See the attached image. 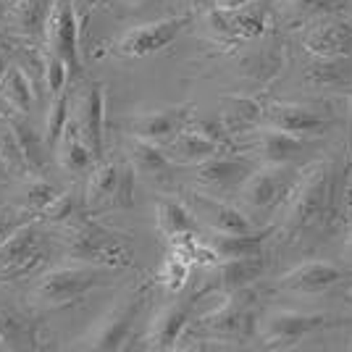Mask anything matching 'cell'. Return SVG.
I'll return each instance as SVG.
<instances>
[{"label":"cell","mask_w":352,"mask_h":352,"mask_svg":"<svg viewBox=\"0 0 352 352\" xmlns=\"http://www.w3.org/2000/svg\"><path fill=\"white\" fill-rule=\"evenodd\" d=\"M192 321V302H168L166 308L155 313V318L150 323L147 331V342L153 350H176L179 342L184 337L187 326Z\"/></svg>","instance_id":"ffe728a7"},{"label":"cell","mask_w":352,"mask_h":352,"mask_svg":"<svg viewBox=\"0 0 352 352\" xmlns=\"http://www.w3.org/2000/svg\"><path fill=\"white\" fill-rule=\"evenodd\" d=\"M82 210V197L76 192H58V197L40 213L43 223H72Z\"/></svg>","instance_id":"74e56055"},{"label":"cell","mask_w":352,"mask_h":352,"mask_svg":"<svg viewBox=\"0 0 352 352\" xmlns=\"http://www.w3.org/2000/svg\"><path fill=\"white\" fill-rule=\"evenodd\" d=\"M118 268L100 263H85L74 261L56 268H47L40 274V279L32 289V300L43 308H66L72 302H79L85 294H89L98 287H105L108 281L116 276Z\"/></svg>","instance_id":"7a4b0ae2"},{"label":"cell","mask_w":352,"mask_h":352,"mask_svg":"<svg viewBox=\"0 0 352 352\" xmlns=\"http://www.w3.org/2000/svg\"><path fill=\"white\" fill-rule=\"evenodd\" d=\"M56 161H58V166L66 174H74V176L87 174V171L95 168L98 155L92 153V147L85 140V134H82V129H79V124H76L74 116L69 121V126L63 129V134H60L58 145H56Z\"/></svg>","instance_id":"44dd1931"},{"label":"cell","mask_w":352,"mask_h":352,"mask_svg":"<svg viewBox=\"0 0 352 352\" xmlns=\"http://www.w3.org/2000/svg\"><path fill=\"white\" fill-rule=\"evenodd\" d=\"M134 187H137V168L134 163L126 158L121 163V179H118V190L113 197V206L116 208H132L134 206Z\"/></svg>","instance_id":"ab89813d"},{"label":"cell","mask_w":352,"mask_h":352,"mask_svg":"<svg viewBox=\"0 0 352 352\" xmlns=\"http://www.w3.org/2000/svg\"><path fill=\"white\" fill-rule=\"evenodd\" d=\"M0 347H3V331H0Z\"/></svg>","instance_id":"c3c4849f"},{"label":"cell","mask_w":352,"mask_h":352,"mask_svg":"<svg viewBox=\"0 0 352 352\" xmlns=\"http://www.w3.org/2000/svg\"><path fill=\"white\" fill-rule=\"evenodd\" d=\"M45 47L58 53L72 66V72L82 69L79 60V11L74 0H50V11L45 21Z\"/></svg>","instance_id":"8fae6325"},{"label":"cell","mask_w":352,"mask_h":352,"mask_svg":"<svg viewBox=\"0 0 352 352\" xmlns=\"http://www.w3.org/2000/svg\"><path fill=\"white\" fill-rule=\"evenodd\" d=\"M6 176H8V168H6V166H3V161H0V182H3Z\"/></svg>","instance_id":"bcb514c9"},{"label":"cell","mask_w":352,"mask_h":352,"mask_svg":"<svg viewBox=\"0 0 352 352\" xmlns=\"http://www.w3.org/2000/svg\"><path fill=\"white\" fill-rule=\"evenodd\" d=\"M43 265V232L27 221L0 245V279H27Z\"/></svg>","instance_id":"ba28073f"},{"label":"cell","mask_w":352,"mask_h":352,"mask_svg":"<svg viewBox=\"0 0 352 352\" xmlns=\"http://www.w3.org/2000/svg\"><path fill=\"white\" fill-rule=\"evenodd\" d=\"M166 150H168V155H171L174 163H195L197 166V163L223 153L226 145L219 142V140H213V137H208L206 132H200L195 124H190V126H184L182 132L176 134Z\"/></svg>","instance_id":"7402d4cb"},{"label":"cell","mask_w":352,"mask_h":352,"mask_svg":"<svg viewBox=\"0 0 352 352\" xmlns=\"http://www.w3.org/2000/svg\"><path fill=\"white\" fill-rule=\"evenodd\" d=\"M226 124L229 129H242V126H252L258 121H263V108L252 98H226Z\"/></svg>","instance_id":"d590c367"},{"label":"cell","mask_w":352,"mask_h":352,"mask_svg":"<svg viewBox=\"0 0 352 352\" xmlns=\"http://www.w3.org/2000/svg\"><path fill=\"white\" fill-rule=\"evenodd\" d=\"M268 261L265 255H245V258H223L219 265L210 268L208 289H216L221 294H234L248 289L263 279Z\"/></svg>","instance_id":"9a60e30c"},{"label":"cell","mask_w":352,"mask_h":352,"mask_svg":"<svg viewBox=\"0 0 352 352\" xmlns=\"http://www.w3.org/2000/svg\"><path fill=\"white\" fill-rule=\"evenodd\" d=\"M344 0H287V11L297 21L305 19H323V16L334 14L342 8Z\"/></svg>","instance_id":"f35d334b"},{"label":"cell","mask_w":352,"mask_h":352,"mask_svg":"<svg viewBox=\"0 0 352 352\" xmlns=\"http://www.w3.org/2000/svg\"><path fill=\"white\" fill-rule=\"evenodd\" d=\"M300 176V168H294L292 163H265L263 168H255L239 187V203L245 206L242 210L248 216L281 213Z\"/></svg>","instance_id":"277c9868"},{"label":"cell","mask_w":352,"mask_h":352,"mask_svg":"<svg viewBox=\"0 0 352 352\" xmlns=\"http://www.w3.org/2000/svg\"><path fill=\"white\" fill-rule=\"evenodd\" d=\"M344 250H347V255H350V258H352V234L347 236V248H344Z\"/></svg>","instance_id":"7dc6e473"},{"label":"cell","mask_w":352,"mask_h":352,"mask_svg":"<svg viewBox=\"0 0 352 352\" xmlns=\"http://www.w3.org/2000/svg\"><path fill=\"white\" fill-rule=\"evenodd\" d=\"M0 161L14 176H30V163L24 158V150L19 145V137L8 116H0Z\"/></svg>","instance_id":"4dcf8cb0"},{"label":"cell","mask_w":352,"mask_h":352,"mask_svg":"<svg viewBox=\"0 0 352 352\" xmlns=\"http://www.w3.org/2000/svg\"><path fill=\"white\" fill-rule=\"evenodd\" d=\"M352 63L350 58H313L308 66V76L310 85L321 89H339L352 85Z\"/></svg>","instance_id":"f1b7e54d"},{"label":"cell","mask_w":352,"mask_h":352,"mask_svg":"<svg viewBox=\"0 0 352 352\" xmlns=\"http://www.w3.org/2000/svg\"><path fill=\"white\" fill-rule=\"evenodd\" d=\"M203 326L219 339L245 342L252 334H258V316L248 300H242V292H234L229 294V300L221 308L208 313L203 318Z\"/></svg>","instance_id":"4fadbf2b"},{"label":"cell","mask_w":352,"mask_h":352,"mask_svg":"<svg viewBox=\"0 0 352 352\" xmlns=\"http://www.w3.org/2000/svg\"><path fill=\"white\" fill-rule=\"evenodd\" d=\"M69 255L74 261L111 265L118 271L132 265V250L126 245V239L105 229L98 221H82L74 226L72 239H69Z\"/></svg>","instance_id":"8992f818"},{"label":"cell","mask_w":352,"mask_h":352,"mask_svg":"<svg viewBox=\"0 0 352 352\" xmlns=\"http://www.w3.org/2000/svg\"><path fill=\"white\" fill-rule=\"evenodd\" d=\"M150 292H153V284L145 281L140 287H134L129 292L118 300L113 308L105 313L100 321L89 329L82 339H76V350H124L126 342L132 337L134 323L140 318V313L145 310L147 300H150Z\"/></svg>","instance_id":"3957f363"},{"label":"cell","mask_w":352,"mask_h":352,"mask_svg":"<svg viewBox=\"0 0 352 352\" xmlns=\"http://www.w3.org/2000/svg\"><path fill=\"white\" fill-rule=\"evenodd\" d=\"M155 221L161 234L168 239L182 232H197V216L192 213V208L182 200H171V197H161L155 206Z\"/></svg>","instance_id":"4316f807"},{"label":"cell","mask_w":352,"mask_h":352,"mask_svg":"<svg viewBox=\"0 0 352 352\" xmlns=\"http://www.w3.org/2000/svg\"><path fill=\"white\" fill-rule=\"evenodd\" d=\"M69 105H72L69 92H60L56 98H50L47 118H45V142H47V147L58 145L60 134L69 126V121H72V116H74L72 111H69Z\"/></svg>","instance_id":"836d02e7"},{"label":"cell","mask_w":352,"mask_h":352,"mask_svg":"<svg viewBox=\"0 0 352 352\" xmlns=\"http://www.w3.org/2000/svg\"><path fill=\"white\" fill-rule=\"evenodd\" d=\"M190 14H179L150 21V24L132 27V30H126L118 37V53L126 56V58H147V56L163 53L168 45L176 43V37L182 32L190 27Z\"/></svg>","instance_id":"9c48e42d"},{"label":"cell","mask_w":352,"mask_h":352,"mask_svg":"<svg viewBox=\"0 0 352 352\" xmlns=\"http://www.w3.org/2000/svg\"><path fill=\"white\" fill-rule=\"evenodd\" d=\"M337 318L326 313H308V310H271L263 321H258V339L268 350H294L305 339L321 334L337 326Z\"/></svg>","instance_id":"5b68a950"},{"label":"cell","mask_w":352,"mask_h":352,"mask_svg":"<svg viewBox=\"0 0 352 352\" xmlns=\"http://www.w3.org/2000/svg\"><path fill=\"white\" fill-rule=\"evenodd\" d=\"M74 6H76L79 16H85L89 8H95V6H98V0H74Z\"/></svg>","instance_id":"b9f144b4"},{"label":"cell","mask_w":352,"mask_h":352,"mask_svg":"<svg viewBox=\"0 0 352 352\" xmlns=\"http://www.w3.org/2000/svg\"><path fill=\"white\" fill-rule=\"evenodd\" d=\"M121 3H124V6H129V8H137V6H142L145 0H121Z\"/></svg>","instance_id":"f6af8a7d"},{"label":"cell","mask_w":352,"mask_h":352,"mask_svg":"<svg viewBox=\"0 0 352 352\" xmlns=\"http://www.w3.org/2000/svg\"><path fill=\"white\" fill-rule=\"evenodd\" d=\"M279 226H268V229H252V232H242V234H213L208 242L216 248V252L223 258H245V255H261L263 252L265 239L276 234Z\"/></svg>","instance_id":"cb8c5ba5"},{"label":"cell","mask_w":352,"mask_h":352,"mask_svg":"<svg viewBox=\"0 0 352 352\" xmlns=\"http://www.w3.org/2000/svg\"><path fill=\"white\" fill-rule=\"evenodd\" d=\"M11 124L16 129V137H19V145L24 150V158L30 163L32 174H43L45 166H47V153H45V137H40V132L32 126L30 121L24 118V113H16V116H8Z\"/></svg>","instance_id":"f546056e"},{"label":"cell","mask_w":352,"mask_h":352,"mask_svg":"<svg viewBox=\"0 0 352 352\" xmlns=\"http://www.w3.org/2000/svg\"><path fill=\"white\" fill-rule=\"evenodd\" d=\"M69 79H72V66L60 58L58 53L53 50H45V92L50 98H56L60 92H66L69 87Z\"/></svg>","instance_id":"8d00e7d4"},{"label":"cell","mask_w":352,"mask_h":352,"mask_svg":"<svg viewBox=\"0 0 352 352\" xmlns=\"http://www.w3.org/2000/svg\"><path fill=\"white\" fill-rule=\"evenodd\" d=\"M24 179L27 182L19 192V208L27 213H37V219H40V213L58 197V190L47 179H43V174H30Z\"/></svg>","instance_id":"1f68e13d"},{"label":"cell","mask_w":352,"mask_h":352,"mask_svg":"<svg viewBox=\"0 0 352 352\" xmlns=\"http://www.w3.org/2000/svg\"><path fill=\"white\" fill-rule=\"evenodd\" d=\"M208 24L226 40H258L268 30V3L226 0L208 14Z\"/></svg>","instance_id":"52a82bcc"},{"label":"cell","mask_w":352,"mask_h":352,"mask_svg":"<svg viewBox=\"0 0 352 352\" xmlns=\"http://www.w3.org/2000/svg\"><path fill=\"white\" fill-rule=\"evenodd\" d=\"M302 47L313 58H350L352 21H347V19H323L302 34Z\"/></svg>","instance_id":"2e32d148"},{"label":"cell","mask_w":352,"mask_h":352,"mask_svg":"<svg viewBox=\"0 0 352 352\" xmlns=\"http://www.w3.org/2000/svg\"><path fill=\"white\" fill-rule=\"evenodd\" d=\"M0 192H3V190H0Z\"/></svg>","instance_id":"f907efd6"},{"label":"cell","mask_w":352,"mask_h":352,"mask_svg":"<svg viewBox=\"0 0 352 352\" xmlns=\"http://www.w3.org/2000/svg\"><path fill=\"white\" fill-rule=\"evenodd\" d=\"M50 11V0H21L11 8L19 32L24 34H45V21Z\"/></svg>","instance_id":"d6a6232c"},{"label":"cell","mask_w":352,"mask_h":352,"mask_svg":"<svg viewBox=\"0 0 352 352\" xmlns=\"http://www.w3.org/2000/svg\"><path fill=\"white\" fill-rule=\"evenodd\" d=\"M263 124L281 132L297 134L302 140L321 137L334 126L331 113H326L321 105L305 103H268L263 108Z\"/></svg>","instance_id":"30bf717a"},{"label":"cell","mask_w":352,"mask_h":352,"mask_svg":"<svg viewBox=\"0 0 352 352\" xmlns=\"http://www.w3.org/2000/svg\"><path fill=\"white\" fill-rule=\"evenodd\" d=\"M8 66H11V63H8V58L0 53V82H3V76H6V72H8Z\"/></svg>","instance_id":"7bdbcfd3"},{"label":"cell","mask_w":352,"mask_h":352,"mask_svg":"<svg viewBox=\"0 0 352 352\" xmlns=\"http://www.w3.org/2000/svg\"><path fill=\"white\" fill-rule=\"evenodd\" d=\"M27 221H32V213L21 210V208L19 210H0V245L14 234L19 226H24Z\"/></svg>","instance_id":"60d3db41"},{"label":"cell","mask_w":352,"mask_h":352,"mask_svg":"<svg viewBox=\"0 0 352 352\" xmlns=\"http://www.w3.org/2000/svg\"><path fill=\"white\" fill-rule=\"evenodd\" d=\"M190 271H192L190 261H184L176 252H168L161 265V271H158V284L166 287V292L179 294L187 287V281H190Z\"/></svg>","instance_id":"e575fe53"},{"label":"cell","mask_w":352,"mask_h":352,"mask_svg":"<svg viewBox=\"0 0 352 352\" xmlns=\"http://www.w3.org/2000/svg\"><path fill=\"white\" fill-rule=\"evenodd\" d=\"M344 279H347V271L334 261H305L294 265L292 271H287L276 287L281 292L316 297V294L331 292Z\"/></svg>","instance_id":"7c38bea8"},{"label":"cell","mask_w":352,"mask_h":352,"mask_svg":"<svg viewBox=\"0 0 352 352\" xmlns=\"http://www.w3.org/2000/svg\"><path fill=\"white\" fill-rule=\"evenodd\" d=\"M16 3H21V0H0V8H8V11H11Z\"/></svg>","instance_id":"ee69618b"},{"label":"cell","mask_w":352,"mask_h":352,"mask_svg":"<svg viewBox=\"0 0 352 352\" xmlns=\"http://www.w3.org/2000/svg\"><path fill=\"white\" fill-rule=\"evenodd\" d=\"M118 179H121V163L116 161H100L92 174H89V184L87 192H85V206L98 208L103 203H113L118 190Z\"/></svg>","instance_id":"83f0119b"},{"label":"cell","mask_w":352,"mask_h":352,"mask_svg":"<svg viewBox=\"0 0 352 352\" xmlns=\"http://www.w3.org/2000/svg\"><path fill=\"white\" fill-rule=\"evenodd\" d=\"M74 118L89 142L92 153L100 158L105 145V87L100 82H89L76 95V111Z\"/></svg>","instance_id":"e0dca14e"},{"label":"cell","mask_w":352,"mask_h":352,"mask_svg":"<svg viewBox=\"0 0 352 352\" xmlns=\"http://www.w3.org/2000/svg\"><path fill=\"white\" fill-rule=\"evenodd\" d=\"M187 206L192 208L197 221H203L213 234H242V232L255 229L242 208L223 203V200L213 197V195H206V192H190L187 195Z\"/></svg>","instance_id":"5bb4252c"},{"label":"cell","mask_w":352,"mask_h":352,"mask_svg":"<svg viewBox=\"0 0 352 352\" xmlns=\"http://www.w3.org/2000/svg\"><path fill=\"white\" fill-rule=\"evenodd\" d=\"M255 150L261 153L263 163H294L308 150V140L274 126H263L255 137Z\"/></svg>","instance_id":"603a6c76"},{"label":"cell","mask_w":352,"mask_h":352,"mask_svg":"<svg viewBox=\"0 0 352 352\" xmlns=\"http://www.w3.org/2000/svg\"><path fill=\"white\" fill-rule=\"evenodd\" d=\"M129 161L134 163V168H137V174L142 176H166L171 171V155H168V150H163L158 142H153V140H142V137H132L129 140Z\"/></svg>","instance_id":"d4e9b609"},{"label":"cell","mask_w":352,"mask_h":352,"mask_svg":"<svg viewBox=\"0 0 352 352\" xmlns=\"http://www.w3.org/2000/svg\"><path fill=\"white\" fill-rule=\"evenodd\" d=\"M252 171H255V166L248 158H234V155L219 153V155H213L208 161L197 163V182L219 192L239 190Z\"/></svg>","instance_id":"d6986e66"},{"label":"cell","mask_w":352,"mask_h":352,"mask_svg":"<svg viewBox=\"0 0 352 352\" xmlns=\"http://www.w3.org/2000/svg\"><path fill=\"white\" fill-rule=\"evenodd\" d=\"M34 82L30 79V74L24 72V66L21 63H14V66H8V72L3 76V82H0V95H3V100L14 108L16 113H30L32 105H34Z\"/></svg>","instance_id":"484cf974"},{"label":"cell","mask_w":352,"mask_h":352,"mask_svg":"<svg viewBox=\"0 0 352 352\" xmlns=\"http://www.w3.org/2000/svg\"><path fill=\"white\" fill-rule=\"evenodd\" d=\"M192 108L190 105H174V108H163V111H150L140 113L126 121L132 137L153 140V142H171L176 134L184 126H190Z\"/></svg>","instance_id":"ac0fdd59"},{"label":"cell","mask_w":352,"mask_h":352,"mask_svg":"<svg viewBox=\"0 0 352 352\" xmlns=\"http://www.w3.org/2000/svg\"><path fill=\"white\" fill-rule=\"evenodd\" d=\"M337 192V168L331 161L313 163L300 182L294 184L292 195L281 208V223L279 232L289 236H302L321 226L331 213Z\"/></svg>","instance_id":"6da1fadb"},{"label":"cell","mask_w":352,"mask_h":352,"mask_svg":"<svg viewBox=\"0 0 352 352\" xmlns=\"http://www.w3.org/2000/svg\"><path fill=\"white\" fill-rule=\"evenodd\" d=\"M0 43H3V32H0Z\"/></svg>","instance_id":"681fc988"}]
</instances>
